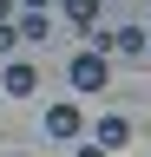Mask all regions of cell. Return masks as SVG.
I'll use <instances>...</instances> for the list:
<instances>
[{"label": "cell", "instance_id": "cell-8", "mask_svg": "<svg viewBox=\"0 0 151 157\" xmlns=\"http://www.w3.org/2000/svg\"><path fill=\"white\" fill-rule=\"evenodd\" d=\"M20 46V26H0V52H13Z\"/></svg>", "mask_w": 151, "mask_h": 157}, {"label": "cell", "instance_id": "cell-2", "mask_svg": "<svg viewBox=\"0 0 151 157\" xmlns=\"http://www.w3.org/2000/svg\"><path fill=\"white\" fill-rule=\"evenodd\" d=\"M92 144H99V151H112V157H118V151L131 144V124H125V118H118V111H99V118H92Z\"/></svg>", "mask_w": 151, "mask_h": 157}, {"label": "cell", "instance_id": "cell-11", "mask_svg": "<svg viewBox=\"0 0 151 157\" xmlns=\"http://www.w3.org/2000/svg\"><path fill=\"white\" fill-rule=\"evenodd\" d=\"M20 7H26V13H46V7H53V0H20Z\"/></svg>", "mask_w": 151, "mask_h": 157}, {"label": "cell", "instance_id": "cell-12", "mask_svg": "<svg viewBox=\"0 0 151 157\" xmlns=\"http://www.w3.org/2000/svg\"><path fill=\"white\" fill-rule=\"evenodd\" d=\"M145 52H151V26H145Z\"/></svg>", "mask_w": 151, "mask_h": 157}, {"label": "cell", "instance_id": "cell-6", "mask_svg": "<svg viewBox=\"0 0 151 157\" xmlns=\"http://www.w3.org/2000/svg\"><path fill=\"white\" fill-rule=\"evenodd\" d=\"M66 20H72V26H99V0H66Z\"/></svg>", "mask_w": 151, "mask_h": 157}, {"label": "cell", "instance_id": "cell-5", "mask_svg": "<svg viewBox=\"0 0 151 157\" xmlns=\"http://www.w3.org/2000/svg\"><path fill=\"white\" fill-rule=\"evenodd\" d=\"M99 46L105 52H125V59H145V26H118V33H105Z\"/></svg>", "mask_w": 151, "mask_h": 157}, {"label": "cell", "instance_id": "cell-4", "mask_svg": "<svg viewBox=\"0 0 151 157\" xmlns=\"http://www.w3.org/2000/svg\"><path fill=\"white\" fill-rule=\"evenodd\" d=\"M33 85H40V72H33V59H13V66L0 72V92H13V98H26Z\"/></svg>", "mask_w": 151, "mask_h": 157}, {"label": "cell", "instance_id": "cell-1", "mask_svg": "<svg viewBox=\"0 0 151 157\" xmlns=\"http://www.w3.org/2000/svg\"><path fill=\"white\" fill-rule=\"evenodd\" d=\"M105 78H112V59H105V46L72 52V92H105Z\"/></svg>", "mask_w": 151, "mask_h": 157}, {"label": "cell", "instance_id": "cell-7", "mask_svg": "<svg viewBox=\"0 0 151 157\" xmlns=\"http://www.w3.org/2000/svg\"><path fill=\"white\" fill-rule=\"evenodd\" d=\"M20 39H26V46H40V39H46V13H26V20H20Z\"/></svg>", "mask_w": 151, "mask_h": 157}, {"label": "cell", "instance_id": "cell-9", "mask_svg": "<svg viewBox=\"0 0 151 157\" xmlns=\"http://www.w3.org/2000/svg\"><path fill=\"white\" fill-rule=\"evenodd\" d=\"M13 7H20V0H0V26H13Z\"/></svg>", "mask_w": 151, "mask_h": 157}, {"label": "cell", "instance_id": "cell-3", "mask_svg": "<svg viewBox=\"0 0 151 157\" xmlns=\"http://www.w3.org/2000/svg\"><path fill=\"white\" fill-rule=\"evenodd\" d=\"M79 131H85L79 105H53V111H46V137H59V144H66V137H79Z\"/></svg>", "mask_w": 151, "mask_h": 157}, {"label": "cell", "instance_id": "cell-10", "mask_svg": "<svg viewBox=\"0 0 151 157\" xmlns=\"http://www.w3.org/2000/svg\"><path fill=\"white\" fill-rule=\"evenodd\" d=\"M72 157H112V151H99V144H79V151H72Z\"/></svg>", "mask_w": 151, "mask_h": 157}]
</instances>
